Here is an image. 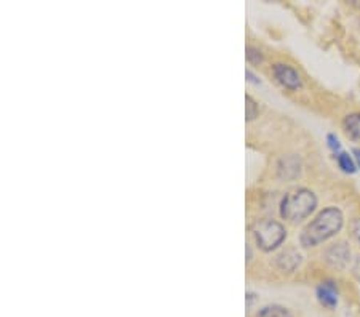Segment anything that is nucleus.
I'll list each match as a JSON object with an SVG mask.
<instances>
[{"instance_id": "a211bd4d", "label": "nucleus", "mask_w": 360, "mask_h": 317, "mask_svg": "<svg viewBox=\"0 0 360 317\" xmlns=\"http://www.w3.org/2000/svg\"><path fill=\"white\" fill-rule=\"evenodd\" d=\"M352 157L355 159V164H357V168H360V148L352 149Z\"/></svg>"}, {"instance_id": "0eeeda50", "label": "nucleus", "mask_w": 360, "mask_h": 317, "mask_svg": "<svg viewBox=\"0 0 360 317\" xmlns=\"http://www.w3.org/2000/svg\"><path fill=\"white\" fill-rule=\"evenodd\" d=\"M279 177L282 179H295L301 173V162L296 155H285L277 165Z\"/></svg>"}, {"instance_id": "ddd939ff", "label": "nucleus", "mask_w": 360, "mask_h": 317, "mask_svg": "<svg viewBox=\"0 0 360 317\" xmlns=\"http://www.w3.org/2000/svg\"><path fill=\"white\" fill-rule=\"evenodd\" d=\"M247 61L250 64H261L263 61H264V56L261 51H259L258 49H255V47L252 45H248L247 47Z\"/></svg>"}, {"instance_id": "1a4fd4ad", "label": "nucleus", "mask_w": 360, "mask_h": 317, "mask_svg": "<svg viewBox=\"0 0 360 317\" xmlns=\"http://www.w3.org/2000/svg\"><path fill=\"white\" fill-rule=\"evenodd\" d=\"M343 129L350 140L360 143V112L348 114L343 121Z\"/></svg>"}, {"instance_id": "39448f33", "label": "nucleus", "mask_w": 360, "mask_h": 317, "mask_svg": "<svg viewBox=\"0 0 360 317\" xmlns=\"http://www.w3.org/2000/svg\"><path fill=\"white\" fill-rule=\"evenodd\" d=\"M350 259V249L346 242L333 244L331 247L326 249L325 252V262L330 264L331 268L344 269L349 264Z\"/></svg>"}, {"instance_id": "6e6552de", "label": "nucleus", "mask_w": 360, "mask_h": 317, "mask_svg": "<svg viewBox=\"0 0 360 317\" xmlns=\"http://www.w3.org/2000/svg\"><path fill=\"white\" fill-rule=\"evenodd\" d=\"M301 264V255L295 249H288L277 257V266L282 272H293Z\"/></svg>"}, {"instance_id": "9b49d317", "label": "nucleus", "mask_w": 360, "mask_h": 317, "mask_svg": "<svg viewBox=\"0 0 360 317\" xmlns=\"http://www.w3.org/2000/svg\"><path fill=\"white\" fill-rule=\"evenodd\" d=\"M336 162H338V167L343 170L344 173L354 175L357 172V164H355V159L349 153L336 154Z\"/></svg>"}, {"instance_id": "4468645a", "label": "nucleus", "mask_w": 360, "mask_h": 317, "mask_svg": "<svg viewBox=\"0 0 360 317\" xmlns=\"http://www.w3.org/2000/svg\"><path fill=\"white\" fill-rule=\"evenodd\" d=\"M326 144H329L330 151H333L335 154H339V151H341V143H339V138H338V136H336L335 134L326 135Z\"/></svg>"}, {"instance_id": "dca6fc26", "label": "nucleus", "mask_w": 360, "mask_h": 317, "mask_svg": "<svg viewBox=\"0 0 360 317\" xmlns=\"http://www.w3.org/2000/svg\"><path fill=\"white\" fill-rule=\"evenodd\" d=\"M245 77H247V80H248L250 84H255V85H259V84H261V80H259V79L257 77V75H255L250 69L245 71Z\"/></svg>"}, {"instance_id": "423d86ee", "label": "nucleus", "mask_w": 360, "mask_h": 317, "mask_svg": "<svg viewBox=\"0 0 360 317\" xmlns=\"http://www.w3.org/2000/svg\"><path fill=\"white\" fill-rule=\"evenodd\" d=\"M316 295L320 305L329 307V309H333V307H336V305H338L339 292L333 281H324L322 283H319V287H317L316 290Z\"/></svg>"}, {"instance_id": "f8f14e48", "label": "nucleus", "mask_w": 360, "mask_h": 317, "mask_svg": "<svg viewBox=\"0 0 360 317\" xmlns=\"http://www.w3.org/2000/svg\"><path fill=\"white\" fill-rule=\"evenodd\" d=\"M245 103H247V106H245V111H247V121L252 122L258 117V111H259L258 103L255 101V99L250 97V94L245 97Z\"/></svg>"}, {"instance_id": "f03ea898", "label": "nucleus", "mask_w": 360, "mask_h": 317, "mask_svg": "<svg viewBox=\"0 0 360 317\" xmlns=\"http://www.w3.org/2000/svg\"><path fill=\"white\" fill-rule=\"evenodd\" d=\"M317 207V196L311 189L298 188L285 194L281 202V216L290 223H300L311 216Z\"/></svg>"}, {"instance_id": "20e7f679", "label": "nucleus", "mask_w": 360, "mask_h": 317, "mask_svg": "<svg viewBox=\"0 0 360 317\" xmlns=\"http://www.w3.org/2000/svg\"><path fill=\"white\" fill-rule=\"evenodd\" d=\"M272 74H274V77H276L277 82L281 84L282 87H285L287 90L295 92V90H300L303 87L301 75L298 74V71L295 68H292V66L283 64V63L274 64Z\"/></svg>"}, {"instance_id": "f257e3e1", "label": "nucleus", "mask_w": 360, "mask_h": 317, "mask_svg": "<svg viewBox=\"0 0 360 317\" xmlns=\"http://www.w3.org/2000/svg\"><path fill=\"white\" fill-rule=\"evenodd\" d=\"M344 215L338 207H326L305 226L300 234V244L303 247H317L325 240L335 238L343 229Z\"/></svg>"}, {"instance_id": "9d476101", "label": "nucleus", "mask_w": 360, "mask_h": 317, "mask_svg": "<svg viewBox=\"0 0 360 317\" xmlns=\"http://www.w3.org/2000/svg\"><path fill=\"white\" fill-rule=\"evenodd\" d=\"M253 317H293V314L281 305H269L261 307Z\"/></svg>"}, {"instance_id": "7ed1b4c3", "label": "nucleus", "mask_w": 360, "mask_h": 317, "mask_svg": "<svg viewBox=\"0 0 360 317\" xmlns=\"http://www.w3.org/2000/svg\"><path fill=\"white\" fill-rule=\"evenodd\" d=\"M253 236L257 245L263 252H272L281 247L283 240L287 239V229L276 220H263L255 225Z\"/></svg>"}, {"instance_id": "2eb2a0df", "label": "nucleus", "mask_w": 360, "mask_h": 317, "mask_svg": "<svg viewBox=\"0 0 360 317\" xmlns=\"http://www.w3.org/2000/svg\"><path fill=\"white\" fill-rule=\"evenodd\" d=\"M350 236H352V239L360 245V216L350 223Z\"/></svg>"}, {"instance_id": "f3484780", "label": "nucleus", "mask_w": 360, "mask_h": 317, "mask_svg": "<svg viewBox=\"0 0 360 317\" xmlns=\"http://www.w3.org/2000/svg\"><path fill=\"white\" fill-rule=\"evenodd\" d=\"M352 276L360 282V257H357V259H355V263L352 266Z\"/></svg>"}]
</instances>
